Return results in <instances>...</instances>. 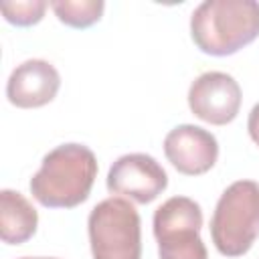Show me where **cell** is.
Masks as SVG:
<instances>
[{
	"mask_svg": "<svg viewBox=\"0 0 259 259\" xmlns=\"http://www.w3.org/2000/svg\"><path fill=\"white\" fill-rule=\"evenodd\" d=\"M59 87L61 75L49 61L28 59L10 73L6 83V97L20 109H32L51 103Z\"/></svg>",
	"mask_w": 259,
	"mask_h": 259,
	"instance_id": "9",
	"label": "cell"
},
{
	"mask_svg": "<svg viewBox=\"0 0 259 259\" xmlns=\"http://www.w3.org/2000/svg\"><path fill=\"white\" fill-rule=\"evenodd\" d=\"M97 176V158L83 144L51 150L30 178V194L47 208H73L87 200Z\"/></svg>",
	"mask_w": 259,
	"mask_h": 259,
	"instance_id": "1",
	"label": "cell"
},
{
	"mask_svg": "<svg viewBox=\"0 0 259 259\" xmlns=\"http://www.w3.org/2000/svg\"><path fill=\"white\" fill-rule=\"evenodd\" d=\"M190 36L206 55H235L259 36V2L204 0L190 16Z\"/></svg>",
	"mask_w": 259,
	"mask_h": 259,
	"instance_id": "2",
	"label": "cell"
},
{
	"mask_svg": "<svg viewBox=\"0 0 259 259\" xmlns=\"http://www.w3.org/2000/svg\"><path fill=\"white\" fill-rule=\"evenodd\" d=\"M168 186V174L148 154H125L119 156L107 172V190L121 194L134 202L148 204L156 200Z\"/></svg>",
	"mask_w": 259,
	"mask_h": 259,
	"instance_id": "6",
	"label": "cell"
},
{
	"mask_svg": "<svg viewBox=\"0 0 259 259\" xmlns=\"http://www.w3.org/2000/svg\"><path fill=\"white\" fill-rule=\"evenodd\" d=\"M202 210L188 196H172L154 212V237L160 259H208L200 239Z\"/></svg>",
	"mask_w": 259,
	"mask_h": 259,
	"instance_id": "5",
	"label": "cell"
},
{
	"mask_svg": "<svg viewBox=\"0 0 259 259\" xmlns=\"http://www.w3.org/2000/svg\"><path fill=\"white\" fill-rule=\"evenodd\" d=\"M0 10L10 24L16 26H32L42 20L47 2L45 0H16V2H2Z\"/></svg>",
	"mask_w": 259,
	"mask_h": 259,
	"instance_id": "12",
	"label": "cell"
},
{
	"mask_svg": "<svg viewBox=\"0 0 259 259\" xmlns=\"http://www.w3.org/2000/svg\"><path fill=\"white\" fill-rule=\"evenodd\" d=\"M188 107L206 123L227 125L241 109V87L229 73L206 71L192 81L188 89Z\"/></svg>",
	"mask_w": 259,
	"mask_h": 259,
	"instance_id": "7",
	"label": "cell"
},
{
	"mask_svg": "<svg viewBox=\"0 0 259 259\" xmlns=\"http://www.w3.org/2000/svg\"><path fill=\"white\" fill-rule=\"evenodd\" d=\"M93 259H142V221L130 200L111 196L87 219Z\"/></svg>",
	"mask_w": 259,
	"mask_h": 259,
	"instance_id": "4",
	"label": "cell"
},
{
	"mask_svg": "<svg viewBox=\"0 0 259 259\" xmlns=\"http://www.w3.org/2000/svg\"><path fill=\"white\" fill-rule=\"evenodd\" d=\"M247 130L251 140L259 146V103L253 105V109L249 111V119H247Z\"/></svg>",
	"mask_w": 259,
	"mask_h": 259,
	"instance_id": "13",
	"label": "cell"
},
{
	"mask_svg": "<svg viewBox=\"0 0 259 259\" xmlns=\"http://www.w3.org/2000/svg\"><path fill=\"white\" fill-rule=\"evenodd\" d=\"M210 237L225 257L245 255L259 237V182L237 180L221 194L212 219Z\"/></svg>",
	"mask_w": 259,
	"mask_h": 259,
	"instance_id": "3",
	"label": "cell"
},
{
	"mask_svg": "<svg viewBox=\"0 0 259 259\" xmlns=\"http://www.w3.org/2000/svg\"><path fill=\"white\" fill-rule=\"evenodd\" d=\"M51 8L57 18L73 28H87L95 24L103 14V0H51Z\"/></svg>",
	"mask_w": 259,
	"mask_h": 259,
	"instance_id": "11",
	"label": "cell"
},
{
	"mask_svg": "<svg viewBox=\"0 0 259 259\" xmlns=\"http://www.w3.org/2000/svg\"><path fill=\"white\" fill-rule=\"evenodd\" d=\"M36 208L18 192L4 188L0 192V239L8 245H20L36 233Z\"/></svg>",
	"mask_w": 259,
	"mask_h": 259,
	"instance_id": "10",
	"label": "cell"
},
{
	"mask_svg": "<svg viewBox=\"0 0 259 259\" xmlns=\"http://www.w3.org/2000/svg\"><path fill=\"white\" fill-rule=\"evenodd\" d=\"M164 154L180 174L198 176L214 166L219 158V144L208 130L182 123L166 134Z\"/></svg>",
	"mask_w": 259,
	"mask_h": 259,
	"instance_id": "8",
	"label": "cell"
},
{
	"mask_svg": "<svg viewBox=\"0 0 259 259\" xmlns=\"http://www.w3.org/2000/svg\"><path fill=\"white\" fill-rule=\"evenodd\" d=\"M20 259H55V257H20Z\"/></svg>",
	"mask_w": 259,
	"mask_h": 259,
	"instance_id": "14",
	"label": "cell"
}]
</instances>
